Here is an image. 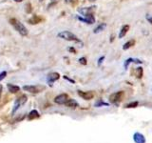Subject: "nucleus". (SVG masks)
I'll list each match as a JSON object with an SVG mask.
<instances>
[{
	"label": "nucleus",
	"instance_id": "1",
	"mask_svg": "<svg viewBox=\"0 0 152 143\" xmlns=\"http://www.w3.org/2000/svg\"><path fill=\"white\" fill-rule=\"evenodd\" d=\"M10 23L21 35L26 36V35L28 34V30H27V28L23 25V23H21V22L17 20L16 18H10Z\"/></svg>",
	"mask_w": 152,
	"mask_h": 143
},
{
	"label": "nucleus",
	"instance_id": "2",
	"mask_svg": "<svg viewBox=\"0 0 152 143\" xmlns=\"http://www.w3.org/2000/svg\"><path fill=\"white\" fill-rule=\"evenodd\" d=\"M58 37H60L62 39H65L67 41H79V39H78L75 34H73L72 32H70L69 31H64V32H59Z\"/></svg>",
	"mask_w": 152,
	"mask_h": 143
},
{
	"label": "nucleus",
	"instance_id": "3",
	"mask_svg": "<svg viewBox=\"0 0 152 143\" xmlns=\"http://www.w3.org/2000/svg\"><path fill=\"white\" fill-rule=\"evenodd\" d=\"M124 97V92L123 91H119L117 93H114L109 97V101L111 103H118L122 100V98Z\"/></svg>",
	"mask_w": 152,
	"mask_h": 143
},
{
	"label": "nucleus",
	"instance_id": "4",
	"mask_svg": "<svg viewBox=\"0 0 152 143\" xmlns=\"http://www.w3.org/2000/svg\"><path fill=\"white\" fill-rule=\"evenodd\" d=\"M23 89L27 91V92L32 93H40L41 91H43L45 89L43 86H31V85H27V86H24Z\"/></svg>",
	"mask_w": 152,
	"mask_h": 143
},
{
	"label": "nucleus",
	"instance_id": "5",
	"mask_svg": "<svg viewBox=\"0 0 152 143\" xmlns=\"http://www.w3.org/2000/svg\"><path fill=\"white\" fill-rule=\"evenodd\" d=\"M69 95L67 93H61V95H57V97L54 98V102L57 104H66V102L69 100Z\"/></svg>",
	"mask_w": 152,
	"mask_h": 143
},
{
	"label": "nucleus",
	"instance_id": "6",
	"mask_svg": "<svg viewBox=\"0 0 152 143\" xmlns=\"http://www.w3.org/2000/svg\"><path fill=\"white\" fill-rule=\"evenodd\" d=\"M78 95H79L80 97L85 100H90L94 97V93H93V92H91V91H88V92L78 91Z\"/></svg>",
	"mask_w": 152,
	"mask_h": 143
},
{
	"label": "nucleus",
	"instance_id": "7",
	"mask_svg": "<svg viewBox=\"0 0 152 143\" xmlns=\"http://www.w3.org/2000/svg\"><path fill=\"white\" fill-rule=\"evenodd\" d=\"M27 101V97L26 95H22V97H20L18 98L17 100H16V103L14 104V107H13V110H12V115L14 114V112H16L18 110V108L20 107L21 105H23V104H25Z\"/></svg>",
	"mask_w": 152,
	"mask_h": 143
},
{
	"label": "nucleus",
	"instance_id": "8",
	"mask_svg": "<svg viewBox=\"0 0 152 143\" xmlns=\"http://www.w3.org/2000/svg\"><path fill=\"white\" fill-rule=\"evenodd\" d=\"M59 78H60V75H59L58 73H50V75H48L47 80H48V83L50 84V86H52L53 82L58 80Z\"/></svg>",
	"mask_w": 152,
	"mask_h": 143
},
{
	"label": "nucleus",
	"instance_id": "9",
	"mask_svg": "<svg viewBox=\"0 0 152 143\" xmlns=\"http://www.w3.org/2000/svg\"><path fill=\"white\" fill-rule=\"evenodd\" d=\"M95 8L96 7H88V8H81V9L78 10V12L80 13H82L83 15H90L94 12Z\"/></svg>",
	"mask_w": 152,
	"mask_h": 143
},
{
	"label": "nucleus",
	"instance_id": "10",
	"mask_svg": "<svg viewBox=\"0 0 152 143\" xmlns=\"http://www.w3.org/2000/svg\"><path fill=\"white\" fill-rule=\"evenodd\" d=\"M78 19L81 21H84L86 22V23L88 24H93L95 22V18L92 13H90V15H85V18H82V17H78Z\"/></svg>",
	"mask_w": 152,
	"mask_h": 143
},
{
	"label": "nucleus",
	"instance_id": "11",
	"mask_svg": "<svg viewBox=\"0 0 152 143\" xmlns=\"http://www.w3.org/2000/svg\"><path fill=\"white\" fill-rule=\"evenodd\" d=\"M133 139H134V141L136 143H145V136H143V134H140V133L134 134V136H133Z\"/></svg>",
	"mask_w": 152,
	"mask_h": 143
},
{
	"label": "nucleus",
	"instance_id": "12",
	"mask_svg": "<svg viewBox=\"0 0 152 143\" xmlns=\"http://www.w3.org/2000/svg\"><path fill=\"white\" fill-rule=\"evenodd\" d=\"M65 105H66L67 107H69V108L75 109V108H77V107H78V103H77V101H76V100L72 99V98H69V99L66 102Z\"/></svg>",
	"mask_w": 152,
	"mask_h": 143
},
{
	"label": "nucleus",
	"instance_id": "13",
	"mask_svg": "<svg viewBox=\"0 0 152 143\" xmlns=\"http://www.w3.org/2000/svg\"><path fill=\"white\" fill-rule=\"evenodd\" d=\"M8 89L12 93H18L19 90H20V88L18 86H16V85H13V84H8Z\"/></svg>",
	"mask_w": 152,
	"mask_h": 143
},
{
	"label": "nucleus",
	"instance_id": "14",
	"mask_svg": "<svg viewBox=\"0 0 152 143\" xmlns=\"http://www.w3.org/2000/svg\"><path fill=\"white\" fill-rule=\"evenodd\" d=\"M105 27H107V24H105V23H101L99 26H97L96 28H95L94 34H99V32H103L105 29Z\"/></svg>",
	"mask_w": 152,
	"mask_h": 143
},
{
	"label": "nucleus",
	"instance_id": "15",
	"mask_svg": "<svg viewBox=\"0 0 152 143\" xmlns=\"http://www.w3.org/2000/svg\"><path fill=\"white\" fill-rule=\"evenodd\" d=\"M128 30H129V26H128V25H124L123 28H122V30H121L120 34H119V37H120V38H123L124 35L126 34V32H128Z\"/></svg>",
	"mask_w": 152,
	"mask_h": 143
},
{
	"label": "nucleus",
	"instance_id": "16",
	"mask_svg": "<svg viewBox=\"0 0 152 143\" xmlns=\"http://www.w3.org/2000/svg\"><path fill=\"white\" fill-rule=\"evenodd\" d=\"M39 117H40L39 113H38L36 110H32L29 115V119H34V118H38Z\"/></svg>",
	"mask_w": 152,
	"mask_h": 143
},
{
	"label": "nucleus",
	"instance_id": "17",
	"mask_svg": "<svg viewBox=\"0 0 152 143\" xmlns=\"http://www.w3.org/2000/svg\"><path fill=\"white\" fill-rule=\"evenodd\" d=\"M134 45H135V40L134 39H131V40L127 41V42L124 44V45L123 46V49H124V50H127V49L131 48V47L134 46Z\"/></svg>",
	"mask_w": 152,
	"mask_h": 143
},
{
	"label": "nucleus",
	"instance_id": "18",
	"mask_svg": "<svg viewBox=\"0 0 152 143\" xmlns=\"http://www.w3.org/2000/svg\"><path fill=\"white\" fill-rule=\"evenodd\" d=\"M41 21V18L40 17H38L37 15H34V16H32V18H31L29 20V22L31 24H38L39 22Z\"/></svg>",
	"mask_w": 152,
	"mask_h": 143
},
{
	"label": "nucleus",
	"instance_id": "19",
	"mask_svg": "<svg viewBox=\"0 0 152 143\" xmlns=\"http://www.w3.org/2000/svg\"><path fill=\"white\" fill-rule=\"evenodd\" d=\"M132 62H134V63H142V61L141 60H138V59H134V58H128L126 61V63H124V67L127 68L128 67V64L129 63H132Z\"/></svg>",
	"mask_w": 152,
	"mask_h": 143
},
{
	"label": "nucleus",
	"instance_id": "20",
	"mask_svg": "<svg viewBox=\"0 0 152 143\" xmlns=\"http://www.w3.org/2000/svg\"><path fill=\"white\" fill-rule=\"evenodd\" d=\"M136 77L137 78L143 77V68L142 67H139L136 69Z\"/></svg>",
	"mask_w": 152,
	"mask_h": 143
},
{
	"label": "nucleus",
	"instance_id": "21",
	"mask_svg": "<svg viewBox=\"0 0 152 143\" xmlns=\"http://www.w3.org/2000/svg\"><path fill=\"white\" fill-rule=\"evenodd\" d=\"M138 106V102L135 101V102H132V103H129L126 105V108H135V107Z\"/></svg>",
	"mask_w": 152,
	"mask_h": 143
},
{
	"label": "nucleus",
	"instance_id": "22",
	"mask_svg": "<svg viewBox=\"0 0 152 143\" xmlns=\"http://www.w3.org/2000/svg\"><path fill=\"white\" fill-rule=\"evenodd\" d=\"M6 75H7V72H2L1 73H0V81L1 80H3V79L6 77Z\"/></svg>",
	"mask_w": 152,
	"mask_h": 143
},
{
	"label": "nucleus",
	"instance_id": "23",
	"mask_svg": "<svg viewBox=\"0 0 152 143\" xmlns=\"http://www.w3.org/2000/svg\"><path fill=\"white\" fill-rule=\"evenodd\" d=\"M79 62L82 65H86V59L85 58V57H81V58L79 59Z\"/></svg>",
	"mask_w": 152,
	"mask_h": 143
},
{
	"label": "nucleus",
	"instance_id": "24",
	"mask_svg": "<svg viewBox=\"0 0 152 143\" xmlns=\"http://www.w3.org/2000/svg\"><path fill=\"white\" fill-rule=\"evenodd\" d=\"M104 58H105V57H104V56H102L101 58L99 59V61H98V65H100V64H101V63L103 62V60H104Z\"/></svg>",
	"mask_w": 152,
	"mask_h": 143
},
{
	"label": "nucleus",
	"instance_id": "25",
	"mask_svg": "<svg viewBox=\"0 0 152 143\" xmlns=\"http://www.w3.org/2000/svg\"><path fill=\"white\" fill-rule=\"evenodd\" d=\"M69 52H72L73 54H75V53H76L75 50H74V49H73V48H69Z\"/></svg>",
	"mask_w": 152,
	"mask_h": 143
},
{
	"label": "nucleus",
	"instance_id": "26",
	"mask_svg": "<svg viewBox=\"0 0 152 143\" xmlns=\"http://www.w3.org/2000/svg\"><path fill=\"white\" fill-rule=\"evenodd\" d=\"M64 77H65V78H66V79H67V80H69V81H70V82H72V83H74V81H73V80H72V79H70V78H69V77H67V76H64Z\"/></svg>",
	"mask_w": 152,
	"mask_h": 143
},
{
	"label": "nucleus",
	"instance_id": "27",
	"mask_svg": "<svg viewBox=\"0 0 152 143\" xmlns=\"http://www.w3.org/2000/svg\"><path fill=\"white\" fill-rule=\"evenodd\" d=\"M1 93H2V85L0 84V99H1Z\"/></svg>",
	"mask_w": 152,
	"mask_h": 143
},
{
	"label": "nucleus",
	"instance_id": "28",
	"mask_svg": "<svg viewBox=\"0 0 152 143\" xmlns=\"http://www.w3.org/2000/svg\"><path fill=\"white\" fill-rule=\"evenodd\" d=\"M148 21H149V23H151V24H152V17L148 18Z\"/></svg>",
	"mask_w": 152,
	"mask_h": 143
},
{
	"label": "nucleus",
	"instance_id": "29",
	"mask_svg": "<svg viewBox=\"0 0 152 143\" xmlns=\"http://www.w3.org/2000/svg\"><path fill=\"white\" fill-rule=\"evenodd\" d=\"M71 1H72V0H66L67 3H70V2H71Z\"/></svg>",
	"mask_w": 152,
	"mask_h": 143
},
{
	"label": "nucleus",
	"instance_id": "30",
	"mask_svg": "<svg viewBox=\"0 0 152 143\" xmlns=\"http://www.w3.org/2000/svg\"><path fill=\"white\" fill-rule=\"evenodd\" d=\"M14 1H16V2H21L22 0H14Z\"/></svg>",
	"mask_w": 152,
	"mask_h": 143
},
{
	"label": "nucleus",
	"instance_id": "31",
	"mask_svg": "<svg viewBox=\"0 0 152 143\" xmlns=\"http://www.w3.org/2000/svg\"><path fill=\"white\" fill-rule=\"evenodd\" d=\"M88 1H90V2H94V1H96V0H88Z\"/></svg>",
	"mask_w": 152,
	"mask_h": 143
},
{
	"label": "nucleus",
	"instance_id": "32",
	"mask_svg": "<svg viewBox=\"0 0 152 143\" xmlns=\"http://www.w3.org/2000/svg\"><path fill=\"white\" fill-rule=\"evenodd\" d=\"M41 1H42V0H41Z\"/></svg>",
	"mask_w": 152,
	"mask_h": 143
}]
</instances>
